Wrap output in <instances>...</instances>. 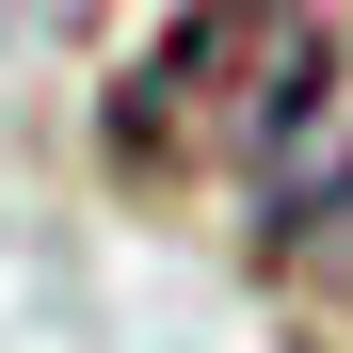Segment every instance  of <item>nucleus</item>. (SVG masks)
Returning <instances> with one entry per match:
<instances>
[{
    "label": "nucleus",
    "mask_w": 353,
    "mask_h": 353,
    "mask_svg": "<svg viewBox=\"0 0 353 353\" xmlns=\"http://www.w3.org/2000/svg\"><path fill=\"white\" fill-rule=\"evenodd\" d=\"M321 112V17L305 0H193L145 81L112 97V145L129 161H257Z\"/></svg>",
    "instance_id": "obj_1"
}]
</instances>
